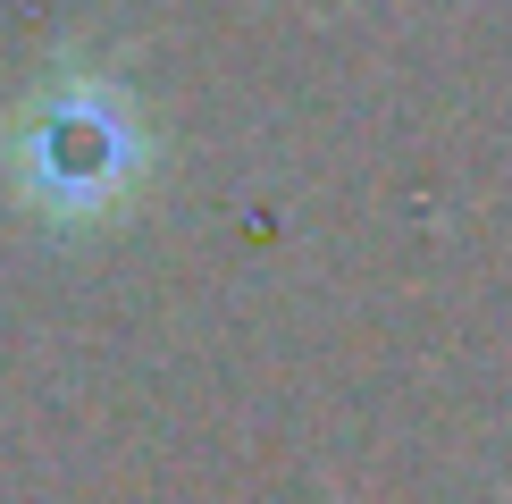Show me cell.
<instances>
[{"label": "cell", "mask_w": 512, "mask_h": 504, "mask_svg": "<svg viewBox=\"0 0 512 504\" xmlns=\"http://www.w3.org/2000/svg\"><path fill=\"white\" fill-rule=\"evenodd\" d=\"M0 168L26 219L42 227H110L152 185V126L110 68H51L17 93L0 126Z\"/></svg>", "instance_id": "cell-1"}]
</instances>
